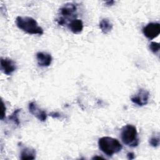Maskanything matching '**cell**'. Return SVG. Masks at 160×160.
I'll return each instance as SVG.
<instances>
[{
	"mask_svg": "<svg viewBox=\"0 0 160 160\" xmlns=\"http://www.w3.org/2000/svg\"><path fill=\"white\" fill-rule=\"evenodd\" d=\"M150 50L154 53V54H158L159 51V43L156 42H151L149 46Z\"/></svg>",
	"mask_w": 160,
	"mask_h": 160,
	"instance_id": "obj_15",
	"label": "cell"
},
{
	"mask_svg": "<svg viewBox=\"0 0 160 160\" xmlns=\"http://www.w3.org/2000/svg\"><path fill=\"white\" fill-rule=\"evenodd\" d=\"M99 26L102 33L108 34L112 30L113 25L108 19L103 18L99 22Z\"/></svg>",
	"mask_w": 160,
	"mask_h": 160,
	"instance_id": "obj_11",
	"label": "cell"
},
{
	"mask_svg": "<svg viewBox=\"0 0 160 160\" xmlns=\"http://www.w3.org/2000/svg\"><path fill=\"white\" fill-rule=\"evenodd\" d=\"M21 111V109H18L16 110H15L12 114L9 117V119L13 121L16 125H19V120L18 118V115L19 112Z\"/></svg>",
	"mask_w": 160,
	"mask_h": 160,
	"instance_id": "obj_13",
	"label": "cell"
},
{
	"mask_svg": "<svg viewBox=\"0 0 160 160\" xmlns=\"http://www.w3.org/2000/svg\"><path fill=\"white\" fill-rule=\"evenodd\" d=\"M49 115L51 116H52V118H58L60 117V114L58 112H52L50 113Z\"/></svg>",
	"mask_w": 160,
	"mask_h": 160,
	"instance_id": "obj_17",
	"label": "cell"
},
{
	"mask_svg": "<svg viewBox=\"0 0 160 160\" xmlns=\"http://www.w3.org/2000/svg\"><path fill=\"white\" fill-rule=\"evenodd\" d=\"M144 35L149 40L158 37L160 33V24L158 22H150L142 28Z\"/></svg>",
	"mask_w": 160,
	"mask_h": 160,
	"instance_id": "obj_5",
	"label": "cell"
},
{
	"mask_svg": "<svg viewBox=\"0 0 160 160\" xmlns=\"http://www.w3.org/2000/svg\"><path fill=\"white\" fill-rule=\"evenodd\" d=\"M36 158V151L34 149L25 148L21 152V159L22 160L34 159Z\"/></svg>",
	"mask_w": 160,
	"mask_h": 160,
	"instance_id": "obj_12",
	"label": "cell"
},
{
	"mask_svg": "<svg viewBox=\"0 0 160 160\" xmlns=\"http://www.w3.org/2000/svg\"><path fill=\"white\" fill-rule=\"evenodd\" d=\"M28 109L30 113H31L32 115H34L37 119H38L39 121L44 122L47 119V114L46 112L39 109L36 104V102L32 101L29 103L28 105Z\"/></svg>",
	"mask_w": 160,
	"mask_h": 160,
	"instance_id": "obj_8",
	"label": "cell"
},
{
	"mask_svg": "<svg viewBox=\"0 0 160 160\" xmlns=\"http://www.w3.org/2000/svg\"><path fill=\"white\" fill-rule=\"evenodd\" d=\"M1 71L6 75H11L17 68L16 62L9 58H1L0 62Z\"/></svg>",
	"mask_w": 160,
	"mask_h": 160,
	"instance_id": "obj_7",
	"label": "cell"
},
{
	"mask_svg": "<svg viewBox=\"0 0 160 160\" xmlns=\"http://www.w3.org/2000/svg\"><path fill=\"white\" fill-rule=\"evenodd\" d=\"M77 10L76 4L72 2H68L64 4L59 9V16L56 19V22L59 25L63 26L66 24V21L68 19H71L75 17V12Z\"/></svg>",
	"mask_w": 160,
	"mask_h": 160,
	"instance_id": "obj_4",
	"label": "cell"
},
{
	"mask_svg": "<svg viewBox=\"0 0 160 160\" xmlns=\"http://www.w3.org/2000/svg\"><path fill=\"white\" fill-rule=\"evenodd\" d=\"M98 146L100 150L108 156H112L120 152L122 148V146L118 139L109 136L99 138Z\"/></svg>",
	"mask_w": 160,
	"mask_h": 160,
	"instance_id": "obj_2",
	"label": "cell"
},
{
	"mask_svg": "<svg viewBox=\"0 0 160 160\" xmlns=\"http://www.w3.org/2000/svg\"><path fill=\"white\" fill-rule=\"evenodd\" d=\"M121 138L124 144L130 147H136L139 143L137 129L132 124H126L122 127Z\"/></svg>",
	"mask_w": 160,
	"mask_h": 160,
	"instance_id": "obj_3",
	"label": "cell"
},
{
	"mask_svg": "<svg viewBox=\"0 0 160 160\" xmlns=\"http://www.w3.org/2000/svg\"><path fill=\"white\" fill-rule=\"evenodd\" d=\"M114 3V1H109L106 2V4H107V6H112V5H113Z\"/></svg>",
	"mask_w": 160,
	"mask_h": 160,
	"instance_id": "obj_19",
	"label": "cell"
},
{
	"mask_svg": "<svg viewBox=\"0 0 160 160\" xmlns=\"http://www.w3.org/2000/svg\"><path fill=\"white\" fill-rule=\"evenodd\" d=\"M149 98V92L144 89H140L136 94L131 98V100L133 103L139 106H142L148 104Z\"/></svg>",
	"mask_w": 160,
	"mask_h": 160,
	"instance_id": "obj_6",
	"label": "cell"
},
{
	"mask_svg": "<svg viewBox=\"0 0 160 160\" xmlns=\"http://www.w3.org/2000/svg\"><path fill=\"white\" fill-rule=\"evenodd\" d=\"M6 106L2 100H1V119L2 120L6 115Z\"/></svg>",
	"mask_w": 160,
	"mask_h": 160,
	"instance_id": "obj_16",
	"label": "cell"
},
{
	"mask_svg": "<svg viewBox=\"0 0 160 160\" xmlns=\"http://www.w3.org/2000/svg\"><path fill=\"white\" fill-rule=\"evenodd\" d=\"M16 24L18 28L28 34L41 35L44 33L43 29L31 17L18 16L16 19Z\"/></svg>",
	"mask_w": 160,
	"mask_h": 160,
	"instance_id": "obj_1",
	"label": "cell"
},
{
	"mask_svg": "<svg viewBox=\"0 0 160 160\" xmlns=\"http://www.w3.org/2000/svg\"><path fill=\"white\" fill-rule=\"evenodd\" d=\"M149 144L152 147L156 148V147L159 146V134L158 133L157 135L152 136L150 138V139L149 141Z\"/></svg>",
	"mask_w": 160,
	"mask_h": 160,
	"instance_id": "obj_14",
	"label": "cell"
},
{
	"mask_svg": "<svg viewBox=\"0 0 160 160\" xmlns=\"http://www.w3.org/2000/svg\"><path fill=\"white\" fill-rule=\"evenodd\" d=\"M127 157L129 159H133L134 158V154L133 152H129L127 154Z\"/></svg>",
	"mask_w": 160,
	"mask_h": 160,
	"instance_id": "obj_18",
	"label": "cell"
},
{
	"mask_svg": "<svg viewBox=\"0 0 160 160\" xmlns=\"http://www.w3.org/2000/svg\"><path fill=\"white\" fill-rule=\"evenodd\" d=\"M104 159V158H102V157H101V156H94L92 158V159Z\"/></svg>",
	"mask_w": 160,
	"mask_h": 160,
	"instance_id": "obj_20",
	"label": "cell"
},
{
	"mask_svg": "<svg viewBox=\"0 0 160 160\" xmlns=\"http://www.w3.org/2000/svg\"><path fill=\"white\" fill-rule=\"evenodd\" d=\"M68 27L74 34H79L83 29V23L81 19L74 18L68 24Z\"/></svg>",
	"mask_w": 160,
	"mask_h": 160,
	"instance_id": "obj_10",
	"label": "cell"
},
{
	"mask_svg": "<svg viewBox=\"0 0 160 160\" xmlns=\"http://www.w3.org/2000/svg\"><path fill=\"white\" fill-rule=\"evenodd\" d=\"M38 64L41 67H48L51 65L52 60L51 55L46 52H38L36 53Z\"/></svg>",
	"mask_w": 160,
	"mask_h": 160,
	"instance_id": "obj_9",
	"label": "cell"
}]
</instances>
